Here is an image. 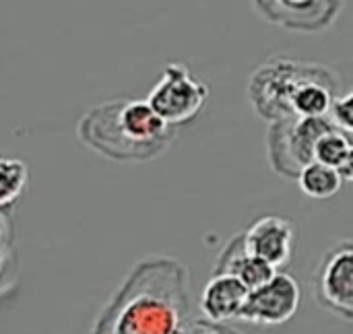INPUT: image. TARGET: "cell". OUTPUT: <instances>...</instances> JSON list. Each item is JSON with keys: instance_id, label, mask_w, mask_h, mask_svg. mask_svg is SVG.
Segmentation results:
<instances>
[{"instance_id": "obj_1", "label": "cell", "mask_w": 353, "mask_h": 334, "mask_svg": "<svg viewBox=\"0 0 353 334\" xmlns=\"http://www.w3.org/2000/svg\"><path fill=\"white\" fill-rule=\"evenodd\" d=\"M190 314V273L174 256L141 258L89 334H178Z\"/></svg>"}, {"instance_id": "obj_2", "label": "cell", "mask_w": 353, "mask_h": 334, "mask_svg": "<svg viewBox=\"0 0 353 334\" xmlns=\"http://www.w3.org/2000/svg\"><path fill=\"white\" fill-rule=\"evenodd\" d=\"M170 128L145 99H112L85 112L77 124L79 140L118 163L157 159L174 140Z\"/></svg>"}, {"instance_id": "obj_3", "label": "cell", "mask_w": 353, "mask_h": 334, "mask_svg": "<svg viewBox=\"0 0 353 334\" xmlns=\"http://www.w3.org/2000/svg\"><path fill=\"white\" fill-rule=\"evenodd\" d=\"M325 64L304 62L292 56H271L248 79V101L252 109L271 122L292 118V97L302 83L312 79Z\"/></svg>"}, {"instance_id": "obj_4", "label": "cell", "mask_w": 353, "mask_h": 334, "mask_svg": "<svg viewBox=\"0 0 353 334\" xmlns=\"http://www.w3.org/2000/svg\"><path fill=\"white\" fill-rule=\"evenodd\" d=\"M333 128L329 118H285L267 128V157L273 171L296 180L300 171L314 161L319 138Z\"/></svg>"}, {"instance_id": "obj_5", "label": "cell", "mask_w": 353, "mask_h": 334, "mask_svg": "<svg viewBox=\"0 0 353 334\" xmlns=\"http://www.w3.org/2000/svg\"><path fill=\"white\" fill-rule=\"evenodd\" d=\"M209 99V85L199 81L182 62L163 68L161 79L147 95L149 107L170 126L178 128L192 122Z\"/></svg>"}, {"instance_id": "obj_6", "label": "cell", "mask_w": 353, "mask_h": 334, "mask_svg": "<svg viewBox=\"0 0 353 334\" xmlns=\"http://www.w3.org/2000/svg\"><path fill=\"white\" fill-rule=\"evenodd\" d=\"M312 293L321 308L333 316L353 320V242L350 238L331 246L312 275Z\"/></svg>"}, {"instance_id": "obj_7", "label": "cell", "mask_w": 353, "mask_h": 334, "mask_svg": "<svg viewBox=\"0 0 353 334\" xmlns=\"http://www.w3.org/2000/svg\"><path fill=\"white\" fill-rule=\"evenodd\" d=\"M302 291L290 273L277 271L267 283L248 291L240 322L256 326H279L290 322L300 310Z\"/></svg>"}, {"instance_id": "obj_8", "label": "cell", "mask_w": 353, "mask_h": 334, "mask_svg": "<svg viewBox=\"0 0 353 334\" xmlns=\"http://www.w3.org/2000/svg\"><path fill=\"white\" fill-rule=\"evenodd\" d=\"M254 10L271 25L294 33H323L335 25L345 0H252Z\"/></svg>"}, {"instance_id": "obj_9", "label": "cell", "mask_w": 353, "mask_h": 334, "mask_svg": "<svg viewBox=\"0 0 353 334\" xmlns=\"http://www.w3.org/2000/svg\"><path fill=\"white\" fill-rule=\"evenodd\" d=\"M240 233L246 252L267 262L275 271L292 260L296 231L290 219L279 215H265L252 221Z\"/></svg>"}, {"instance_id": "obj_10", "label": "cell", "mask_w": 353, "mask_h": 334, "mask_svg": "<svg viewBox=\"0 0 353 334\" xmlns=\"http://www.w3.org/2000/svg\"><path fill=\"white\" fill-rule=\"evenodd\" d=\"M248 298V289L232 275L213 273L211 281L201 293V312L205 320L225 324L238 320Z\"/></svg>"}, {"instance_id": "obj_11", "label": "cell", "mask_w": 353, "mask_h": 334, "mask_svg": "<svg viewBox=\"0 0 353 334\" xmlns=\"http://www.w3.org/2000/svg\"><path fill=\"white\" fill-rule=\"evenodd\" d=\"M215 273L236 277L250 291V289H256L259 285L267 283L277 271L273 267H269L267 262L259 260L256 256L248 254L242 244V233H238L228 242V246L219 254V258L215 262Z\"/></svg>"}, {"instance_id": "obj_12", "label": "cell", "mask_w": 353, "mask_h": 334, "mask_svg": "<svg viewBox=\"0 0 353 334\" xmlns=\"http://www.w3.org/2000/svg\"><path fill=\"white\" fill-rule=\"evenodd\" d=\"M314 161L335 169L343 182L353 180V143L352 134L339 130V128H329L316 143L314 147Z\"/></svg>"}, {"instance_id": "obj_13", "label": "cell", "mask_w": 353, "mask_h": 334, "mask_svg": "<svg viewBox=\"0 0 353 334\" xmlns=\"http://www.w3.org/2000/svg\"><path fill=\"white\" fill-rule=\"evenodd\" d=\"M296 180L300 184V190L306 196L316 198V200H325V198L335 196L341 190V186L345 184L343 178L335 169H331L319 161L308 163Z\"/></svg>"}, {"instance_id": "obj_14", "label": "cell", "mask_w": 353, "mask_h": 334, "mask_svg": "<svg viewBox=\"0 0 353 334\" xmlns=\"http://www.w3.org/2000/svg\"><path fill=\"white\" fill-rule=\"evenodd\" d=\"M25 184V165L14 159L0 157V202L14 198Z\"/></svg>"}, {"instance_id": "obj_15", "label": "cell", "mask_w": 353, "mask_h": 334, "mask_svg": "<svg viewBox=\"0 0 353 334\" xmlns=\"http://www.w3.org/2000/svg\"><path fill=\"white\" fill-rule=\"evenodd\" d=\"M327 118H329V122H331L335 128H339V130H343V132L352 134V130H353V95L352 93H341V95H337V97L333 99L331 107H329Z\"/></svg>"}, {"instance_id": "obj_16", "label": "cell", "mask_w": 353, "mask_h": 334, "mask_svg": "<svg viewBox=\"0 0 353 334\" xmlns=\"http://www.w3.org/2000/svg\"><path fill=\"white\" fill-rule=\"evenodd\" d=\"M178 334H242L225 324H219V322H211V320H190L184 324V328Z\"/></svg>"}]
</instances>
